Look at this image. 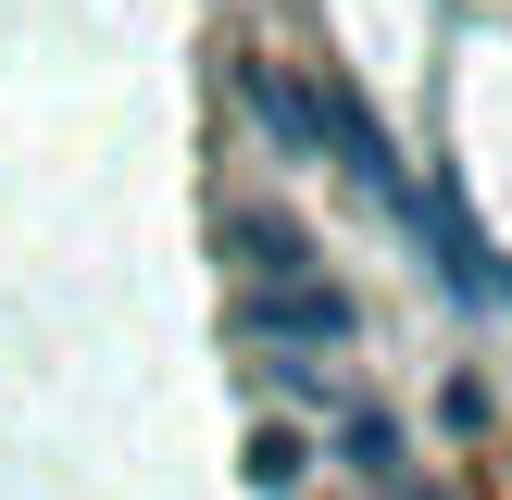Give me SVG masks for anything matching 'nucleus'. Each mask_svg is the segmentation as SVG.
<instances>
[{
    "mask_svg": "<svg viewBox=\"0 0 512 500\" xmlns=\"http://www.w3.org/2000/svg\"><path fill=\"white\" fill-rule=\"evenodd\" d=\"M238 338L250 350H288V363H325V350H350V300L325 288V263L250 275V288H238Z\"/></svg>",
    "mask_w": 512,
    "mask_h": 500,
    "instance_id": "1",
    "label": "nucleus"
},
{
    "mask_svg": "<svg viewBox=\"0 0 512 500\" xmlns=\"http://www.w3.org/2000/svg\"><path fill=\"white\" fill-rule=\"evenodd\" d=\"M225 250H238V288H250V275H300V263H313V238H300L288 213H225Z\"/></svg>",
    "mask_w": 512,
    "mask_h": 500,
    "instance_id": "2",
    "label": "nucleus"
}]
</instances>
